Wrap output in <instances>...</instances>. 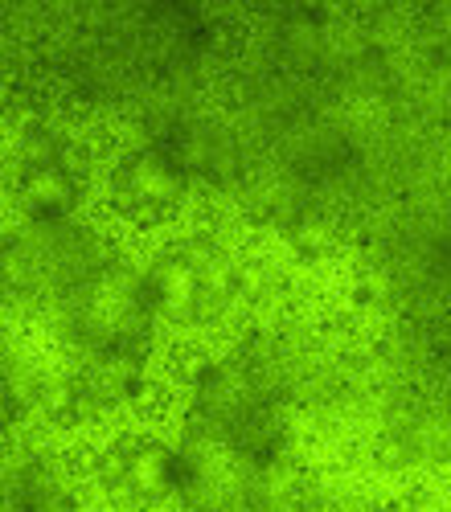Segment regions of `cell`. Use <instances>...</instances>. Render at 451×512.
Listing matches in <instances>:
<instances>
[{"label":"cell","mask_w":451,"mask_h":512,"mask_svg":"<svg viewBox=\"0 0 451 512\" xmlns=\"http://www.w3.org/2000/svg\"><path fill=\"white\" fill-rule=\"evenodd\" d=\"M144 283L160 320L193 328L218 320L242 295V263L226 242L210 234H189L152 254Z\"/></svg>","instance_id":"obj_2"},{"label":"cell","mask_w":451,"mask_h":512,"mask_svg":"<svg viewBox=\"0 0 451 512\" xmlns=\"http://www.w3.org/2000/svg\"><path fill=\"white\" fill-rule=\"evenodd\" d=\"M189 472V451L173 447L152 431H119L95 455V484L119 508H156L181 496Z\"/></svg>","instance_id":"obj_4"},{"label":"cell","mask_w":451,"mask_h":512,"mask_svg":"<svg viewBox=\"0 0 451 512\" xmlns=\"http://www.w3.org/2000/svg\"><path fill=\"white\" fill-rule=\"evenodd\" d=\"M13 193L29 222H70L87 193V152L62 132H33L13 160Z\"/></svg>","instance_id":"obj_5"},{"label":"cell","mask_w":451,"mask_h":512,"mask_svg":"<svg viewBox=\"0 0 451 512\" xmlns=\"http://www.w3.org/2000/svg\"><path fill=\"white\" fill-rule=\"evenodd\" d=\"M193 173L156 140L119 152L107 173L111 209L132 226H164L185 209Z\"/></svg>","instance_id":"obj_6"},{"label":"cell","mask_w":451,"mask_h":512,"mask_svg":"<svg viewBox=\"0 0 451 512\" xmlns=\"http://www.w3.org/2000/svg\"><path fill=\"white\" fill-rule=\"evenodd\" d=\"M148 390V361H123V357H87L74 353L66 365L41 377L37 406L62 431H78L140 402Z\"/></svg>","instance_id":"obj_3"},{"label":"cell","mask_w":451,"mask_h":512,"mask_svg":"<svg viewBox=\"0 0 451 512\" xmlns=\"http://www.w3.org/2000/svg\"><path fill=\"white\" fill-rule=\"evenodd\" d=\"M58 316L74 353L123 361H148L152 324L160 320L144 271L123 267L119 259H107L82 279L58 304Z\"/></svg>","instance_id":"obj_1"}]
</instances>
